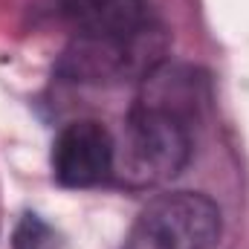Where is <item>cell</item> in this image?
<instances>
[{
  "label": "cell",
  "mask_w": 249,
  "mask_h": 249,
  "mask_svg": "<svg viewBox=\"0 0 249 249\" xmlns=\"http://www.w3.org/2000/svg\"><path fill=\"white\" fill-rule=\"evenodd\" d=\"M191 130L188 119L136 99L122 139H113V174L130 188L160 186L177 177L191 157Z\"/></svg>",
  "instance_id": "cell-1"
},
{
  "label": "cell",
  "mask_w": 249,
  "mask_h": 249,
  "mask_svg": "<svg viewBox=\"0 0 249 249\" xmlns=\"http://www.w3.org/2000/svg\"><path fill=\"white\" fill-rule=\"evenodd\" d=\"M220 209L206 194L171 191L154 197L133 220L124 249H217Z\"/></svg>",
  "instance_id": "cell-2"
},
{
  "label": "cell",
  "mask_w": 249,
  "mask_h": 249,
  "mask_svg": "<svg viewBox=\"0 0 249 249\" xmlns=\"http://www.w3.org/2000/svg\"><path fill=\"white\" fill-rule=\"evenodd\" d=\"M165 38L154 23L133 38H81L75 35L61 58V72L84 84H116L124 78H145L162 61Z\"/></svg>",
  "instance_id": "cell-3"
},
{
  "label": "cell",
  "mask_w": 249,
  "mask_h": 249,
  "mask_svg": "<svg viewBox=\"0 0 249 249\" xmlns=\"http://www.w3.org/2000/svg\"><path fill=\"white\" fill-rule=\"evenodd\" d=\"M53 174L67 188H90L113 174V136L93 119L67 124L53 145Z\"/></svg>",
  "instance_id": "cell-4"
},
{
  "label": "cell",
  "mask_w": 249,
  "mask_h": 249,
  "mask_svg": "<svg viewBox=\"0 0 249 249\" xmlns=\"http://www.w3.org/2000/svg\"><path fill=\"white\" fill-rule=\"evenodd\" d=\"M64 15L81 38H133L154 26L145 0H64Z\"/></svg>",
  "instance_id": "cell-5"
},
{
  "label": "cell",
  "mask_w": 249,
  "mask_h": 249,
  "mask_svg": "<svg viewBox=\"0 0 249 249\" xmlns=\"http://www.w3.org/2000/svg\"><path fill=\"white\" fill-rule=\"evenodd\" d=\"M15 249H55V232L38 217V214H23L18 229H15Z\"/></svg>",
  "instance_id": "cell-6"
}]
</instances>
